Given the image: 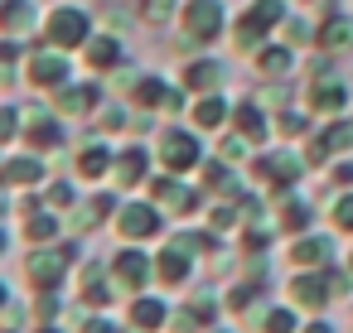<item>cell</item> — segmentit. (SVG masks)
<instances>
[{"label": "cell", "instance_id": "10", "mask_svg": "<svg viewBox=\"0 0 353 333\" xmlns=\"http://www.w3.org/2000/svg\"><path fill=\"white\" fill-rule=\"evenodd\" d=\"M25 83L34 87V92H59V87H68L73 83V54H63V49H49L44 44V34L34 30V54L25 58Z\"/></svg>", "mask_w": 353, "mask_h": 333}, {"label": "cell", "instance_id": "35", "mask_svg": "<svg viewBox=\"0 0 353 333\" xmlns=\"http://www.w3.org/2000/svg\"><path fill=\"white\" fill-rule=\"evenodd\" d=\"M131 116H136V107L131 102H102V111L92 116V131L97 136H121V131H131Z\"/></svg>", "mask_w": 353, "mask_h": 333}, {"label": "cell", "instance_id": "20", "mask_svg": "<svg viewBox=\"0 0 353 333\" xmlns=\"http://www.w3.org/2000/svg\"><path fill=\"white\" fill-rule=\"evenodd\" d=\"M285 261H290L295 270H324V266H334V261H339V232H334V237H329V232H305V237H290Z\"/></svg>", "mask_w": 353, "mask_h": 333}, {"label": "cell", "instance_id": "17", "mask_svg": "<svg viewBox=\"0 0 353 333\" xmlns=\"http://www.w3.org/2000/svg\"><path fill=\"white\" fill-rule=\"evenodd\" d=\"M20 145H30V150H39V155H59V150L68 145V126H63V116H59L54 107L25 111V136H20Z\"/></svg>", "mask_w": 353, "mask_h": 333}, {"label": "cell", "instance_id": "22", "mask_svg": "<svg viewBox=\"0 0 353 333\" xmlns=\"http://www.w3.org/2000/svg\"><path fill=\"white\" fill-rule=\"evenodd\" d=\"M199 256L194 251H184V246H174L170 237L165 241H155V270H160V290H184L194 275H199Z\"/></svg>", "mask_w": 353, "mask_h": 333}, {"label": "cell", "instance_id": "14", "mask_svg": "<svg viewBox=\"0 0 353 333\" xmlns=\"http://www.w3.org/2000/svg\"><path fill=\"white\" fill-rule=\"evenodd\" d=\"M117 208H121V189H117V193H112V189H92V193H83L78 208L68 213V227H73L78 237H92L97 227H112V222H117Z\"/></svg>", "mask_w": 353, "mask_h": 333}, {"label": "cell", "instance_id": "33", "mask_svg": "<svg viewBox=\"0 0 353 333\" xmlns=\"http://www.w3.org/2000/svg\"><path fill=\"white\" fill-rule=\"evenodd\" d=\"M39 30V10H34V0H0V34H30Z\"/></svg>", "mask_w": 353, "mask_h": 333}, {"label": "cell", "instance_id": "36", "mask_svg": "<svg viewBox=\"0 0 353 333\" xmlns=\"http://www.w3.org/2000/svg\"><path fill=\"white\" fill-rule=\"evenodd\" d=\"M68 309V290H39L30 299V323H63Z\"/></svg>", "mask_w": 353, "mask_h": 333}, {"label": "cell", "instance_id": "5", "mask_svg": "<svg viewBox=\"0 0 353 333\" xmlns=\"http://www.w3.org/2000/svg\"><path fill=\"white\" fill-rule=\"evenodd\" d=\"M112 232H117L121 241H145V246H150V241H165V237H170V213H165L155 198H121Z\"/></svg>", "mask_w": 353, "mask_h": 333}, {"label": "cell", "instance_id": "9", "mask_svg": "<svg viewBox=\"0 0 353 333\" xmlns=\"http://www.w3.org/2000/svg\"><path fill=\"white\" fill-rule=\"evenodd\" d=\"M126 102H131L136 111H155V116H189V102H194V97H189L179 83L160 78V73H141L136 87L126 92Z\"/></svg>", "mask_w": 353, "mask_h": 333}, {"label": "cell", "instance_id": "41", "mask_svg": "<svg viewBox=\"0 0 353 333\" xmlns=\"http://www.w3.org/2000/svg\"><path fill=\"white\" fill-rule=\"evenodd\" d=\"M78 333H131V323L102 309V314H83L78 319Z\"/></svg>", "mask_w": 353, "mask_h": 333}, {"label": "cell", "instance_id": "16", "mask_svg": "<svg viewBox=\"0 0 353 333\" xmlns=\"http://www.w3.org/2000/svg\"><path fill=\"white\" fill-rule=\"evenodd\" d=\"M102 102H107V87H102V83H68V87H59V92L49 97V107H54L63 121H92V116L102 111Z\"/></svg>", "mask_w": 353, "mask_h": 333}, {"label": "cell", "instance_id": "26", "mask_svg": "<svg viewBox=\"0 0 353 333\" xmlns=\"http://www.w3.org/2000/svg\"><path fill=\"white\" fill-rule=\"evenodd\" d=\"M223 78H228L223 58H208V54H199V58H189V63L179 68V87H184L189 97H203V92H223Z\"/></svg>", "mask_w": 353, "mask_h": 333}, {"label": "cell", "instance_id": "3", "mask_svg": "<svg viewBox=\"0 0 353 333\" xmlns=\"http://www.w3.org/2000/svg\"><path fill=\"white\" fill-rule=\"evenodd\" d=\"M20 275H25L30 294H39V290H68V280L78 275V261H73V251L63 241H49V246H30Z\"/></svg>", "mask_w": 353, "mask_h": 333}, {"label": "cell", "instance_id": "45", "mask_svg": "<svg viewBox=\"0 0 353 333\" xmlns=\"http://www.w3.org/2000/svg\"><path fill=\"white\" fill-rule=\"evenodd\" d=\"M300 333H339V323H334V319H324V314H310V319L300 323Z\"/></svg>", "mask_w": 353, "mask_h": 333}, {"label": "cell", "instance_id": "7", "mask_svg": "<svg viewBox=\"0 0 353 333\" xmlns=\"http://www.w3.org/2000/svg\"><path fill=\"white\" fill-rule=\"evenodd\" d=\"M39 34H44L49 49L83 54L88 39L97 34V30H92V10H88V6H54V10L44 15V25H39Z\"/></svg>", "mask_w": 353, "mask_h": 333}, {"label": "cell", "instance_id": "49", "mask_svg": "<svg viewBox=\"0 0 353 333\" xmlns=\"http://www.w3.org/2000/svg\"><path fill=\"white\" fill-rule=\"evenodd\" d=\"M0 333H20V328H10V323H6V328H0Z\"/></svg>", "mask_w": 353, "mask_h": 333}, {"label": "cell", "instance_id": "30", "mask_svg": "<svg viewBox=\"0 0 353 333\" xmlns=\"http://www.w3.org/2000/svg\"><path fill=\"white\" fill-rule=\"evenodd\" d=\"M252 68H256L261 78H271V83H285V78L295 73V49H290L285 39H266V44L252 54Z\"/></svg>", "mask_w": 353, "mask_h": 333}, {"label": "cell", "instance_id": "44", "mask_svg": "<svg viewBox=\"0 0 353 333\" xmlns=\"http://www.w3.org/2000/svg\"><path fill=\"white\" fill-rule=\"evenodd\" d=\"M6 323H10V328H25V299H20L15 290L6 294Z\"/></svg>", "mask_w": 353, "mask_h": 333}, {"label": "cell", "instance_id": "34", "mask_svg": "<svg viewBox=\"0 0 353 333\" xmlns=\"http://www.w3.org/2000/svg\"><path fill=\"white\" fill-rule=\"evenodd\" d=\"M310 121H319L310 107H281V111H276V136H281V140H310V136H314Z\"/></svg>", "mask_w": 353, "mask_h": 333}, {"label": "cell", "instance_id": "4", "mask_svg": "<svg viewBox=\"0 0 353 333\" xmlns=\"http://www.w3.org/2000/svg\"><path fill=\"white\" fill-rule=\"evenodd\" d=\"M285 20H290V6H285V0H252V6L232 20V49L256 54L271 34H281Z\"/></svg>", "mask_w": 353, "mask_h": 333}, {"label": "cell", "instance_id": "27", "mask_svg": "<svg viewBox=\"0 0 353 333\" xmlns=\"http://www.w3.org/2000/svg\"><path fill=\"white\" fill-rule=\"evenodd\" d=\"M228 121H232V102H228V92H203V97L189 102V126H199L203 136L228 131Z\"/></svg>", "mask_w": 353, "mask_h": 333}, {"label": "cell", "instance_id": "24", "mask_svg": "<svg viewBox=\"0 0 353 333\" xmlns=\"http://www.w3.org/2000/svg\"><path fill=\"white\" fill-rule=\"evenodd\" d=\"M271 203H276V232H281V237H305V232H314V217H319L314 198H305L300 189H290V193H276Z\"/></svg>", "mask_w": 353, "mask_h": 333}, {"label": "cell", "instance_id": "47", "mask_svg": "<svg viewBox=\"0 0 353 333\" xmlns=\"http://www.w3.org/2000/svg\"><path fill=\"white\" fill-rule=\"evenodd\" d=\"M208 333H247V328H232V323H218V328H208Z\"/></svg>", "mask_w": 353, "mask_h": 333}, {"label": "cell", "instance_id": "32", "mask_svg": "<svg viewBox=\"0 0 353 333\" xmlns=\"http://www.w3.org/2000/svg\"><path fill=\"white\" fill-rule=\"evenodd\" d=\"M314 49H319V54H343V49H353V20H348L343 10H329V15L319 20Z\"/></svg>", "mask_w": 353, "mask_h": 333}, {"label": "cell", "instance_id": "23", "mask_svg": "<svg viewBox=\"0 0 353 333\" xmlns=\"http://www.w3.org/2000/svg\"><path fill=\"white\" fill-rule=\"evenodd\" d=\"M232 131H242L256 150L271 145V131H276V111L261 102V97H237L232 102Z\"/></svg>", "mask_w": 353, "mask_h": 333}, {"label": "cell", "instance_id": "31", "mask_svg": "<svg viewBox=\"0 0 353 333\" xmlns=\"http://www.w3.org/2000/svg\"><path fill=\"white\" fill-rule=\"evenodd\" d=\"M305 319H310V314H300L290 299H285V304H271V299H266V304L252 314V328H256V333H300Z\"/></svg>", "mask_w": 353, "mask_h": 333}, {"label": "cell", "instance_id": "1", "mask_svg": "<svg viewBox=\"0 0 353 333\" xmlns=\"http://www.w3.org/2000/svg\"><path fill=\"white\" fill-rule=\"evenodd\" d=\"M305 174H310L305 150H290V145H261V150H252V160H247V179H252L256 189H266L271 198L300 189Z\"/></svg>", "mask_w": 353, "mask_h": 333}, {"label": "cell", "instance_id": "42", "mask_svg": "<svg viewBox=\"0 0 353 333\" xmlns=\"http://www.w3.org/2000/svg\"><path fill=\"white\" fill-rule=\"evenodd\" d=\"M20 136H25V111L15 102H6L0 107V145H15Z\"/></svg>", "mask_w": 353, "mask_h": 333}, {"label": "cell", "instance_id": "18", "mask_svg": "<svg viewBox=\"0 0 353 333\" xmlns=\"http://www.w3.org/2000/svg\"><path fill=\"white\" fill-rule=\"evenodd\" d=\"M112 169H117V145L107 140V136H88L78 150H73V179H83V184H102V179H112Z\"/></svg>", "mask_w": 353, "mask_h": 333}, {"label": "cell", "instance_id": "29", "mask_svg": "<svg viewBox=\"0 0 353 333\" xmlns=\"http://www.w3.org/2000/svg\"><path fill=\"white\" fill-rule=\"evenodd\" d=\"M63 217H68V213H59V208H34V213H25L15 227H20V237H25L30 246H49V241H63Z\"/></svg>", "mask_w": 353, "mask_h": 333}, {"label": "cell", "instance_id": "46", "mask_svg": "<svg viewBox=\"0 0 353 333\" xmlns=\"http://www.w3.org/2000/svg\"><path fill=\"white\" fill-rule=\"evenodd\" d=\"M30 333H78V328H68V323H30Z\"/></svg>", "mask_w": 353, "mask_h": 333}, {"label": "cell", "instance_id": "8", "mask_svg": "<svg viewBox=\"0 0 353 333\" xmlns=\"http://www.w3.org/2000/svg\"><path fill=\"white\" fill-rule=\"evenodd\" d=\"M179 34H184V49H208L228 34V6L223 0H184L179 10Z\"/></svg>", "mask_w": 353, "mask_h": 333}, {"label": "cell", "instance_id": "15", "mask_svg": "<svg viewBox=\"0 0 353 333\" xmlns=\"http://www.w3.org/2000/svg\"><path fill=\"white\" fill-rule=\"evenodd\" d=\"M285 299H290L300 314H329V304H339L324 270H295V275L285 280Z\"/></svg>", "mask_w": 353, "mask_h": 333}, {"label": "cell", "instance_id": "39", "mask_svg": "<svg viewBox=\"0 0 353 333\" xmlns=\"http://www.w3.org/2000/svg\"><path fill=\"white\" fill-rule=\"evenodd\" d=\"M281 39H285L290 49H314V39H319V25H310L305 15H290V20L281 25Z\"/></svg>", "mask_w": 353, "mask_h": 333}, {"label": "cell", "instance_id": "11", "mask_svg": "<svg viewBox=\"0 0 353 333\" xmlns=\"http://www.w3.org/2000/svg\"><path fill=\"white\" fill-rule=\"evenodd\" d=\"M155 169H160L155 145H145V140H136V136H131L126 145H117V169H112V179H117V189H121V193L145 189Z\"/></svg>", "mask_w": 353, "mask_h": 333}, {"label": "cell", "instance_id": "12", "mask_svg": "<svg viewBox=\"0 0 353 333\" xmlns=\"http://www.w3.org/2000/svg\"><path fill=\"white\" fill-rule=\"evenodd\" d=\"M228 314V304L213 294V290H194L184 304H174V319H170V333H208L218 328Z\"/></svg>", "mask_w": 353, "mask_h": 333}, {"label": "cell", "instance_id": "2", "mask_svg": "<svg viewBox=\"0 0 353 333\" xmlns=\"http://www.w3.org/2000/svg\"><path fill=\"white\" fill-rule=\"evenodd\" d=\"M208 155H213V150L203 145V131H199V126L170 121V126H160V136H155V160H160V169L179 174V179H194Z\"/></svg>", "mask_w": 353, "mask_h": 333}, {"label": "cell", "instance_id": "38", "mask_svg": "<svg viewBox=\"0 0 353 333\" xmlns=\"http://www.w3.org/2000/svg\"><path fill=\"white\" fill-rule=\"evenodd\" d=\"M78 184H83V179H49V184H44V203H49V208H59V213H73V208H78V198H83V193H78Z\"/></svg>", "mask_w": 353, "mask_h": 333}, {"label": "cell", "instance_id": "25", "mask_svg": "<svg viewBox=\"0 0 353 333\" xmlns=\"http://www.w3.org/2000/svg\"><path fill=\"white\" fill-rule=\"evenodd\" d=\"M126 63H131V58H126V39H121V34H92L88 49H83V68L97 73V78H112V73L126 68Z\"/></svg>", "mask_w": 353, "mask_h": 333}, {"label": "cell", "instance_id": "43", "mask_svg": "<svg viewBox=\"0 0 353 333\" xmlns=\"http://www.w3.org/2000/svg\"><path fill=\"white\" fill-rule=\"evenodd\" d=\"M324 179H329V189L348 193V189H353V155H339V160L324 169Z\"/></svg>", "mask_w": 353, "mask_h": 333}, {"label": "cell", "instance_id": "48", "mask_svg": "<svg viewBox=\"0 0 353 333\" xmlns=\"http://www.w3.org/2000/svg\"><path fill=\"white\" fill-rule=\"evenodd\" d=\"M343 261H348V270H353V246H348V256H343Z\"/></svg>", "mask_w": 353, "mask_h": 333}, {"label": "cell", "instance_id": "6", "mask_svg": "<svg viewBox=\"0 0 353 333\" xmlns=\"http://www.w3.org/2000/svg\"><path fill=\"white\" fill-rule=\"evenodd\" d=\"M107 266H112V280L121 285V294H126V299H131V294H145V290H155V285H160L155 251H150L145 241H121V246L107 256Z\"/></svg>", "mask_w": 353, "mask_h": 333}, {"label": "cell", "instance_id": "28", "mask_svg": "<svg viewBox=\"0 0 353 333\" xmlns=\"http://www.w3.org/2000/svg\"><path fill=\"white\" fill-rule=\"evenodd\" d=\"M194 179H199L213 198H242V193H247V189H242V179H237V164H228L223 155H208V160H203V169H199Z\"/></svg>", "mask_w": 353, "mask_h": 333}, {"label": "cell", "instance_id": "21", "mask_svg": "<svg viewBox=\"0 0 353 333\" xmlns=\"http://www.w3.org/2000/svg\"><path fill=\"white\" fill-rule=\"evenodd\" d=\"M300 102L319 116V121H329V116H343L348 111V83L339 78V73H324V78H310L305 83V92H300Z\"/></svg>", "mask_w": 353, "mask_h": 333}, {"label": "cell", "instance_id": "19", "mask_svg": "<svg viewBox=\"0 0 353 333\" xmlns=\"http://www.w3.org/2000/svg\"><path fill=\"white\" fill-rule=\"evenodd\" d=\"M131 333H170V319H174V304L160 294V290H145V294H131L126 299V314Z\"/></svg>", "mask_w": 353, "mask_h": 333}, {"label": "cell", "instance_id": "40", "mask_svg": "<svg viewBox=\"0 0 353 333\" xmlns=\"http://www.w3.org/2000/svg\"><path fill=\"white\" fill-rule=\"evenodd\" d=\"M329 227H334L339 237H353V189L329 203Z\"/></svg>", "mask_w": 353, "mask_h": 333}, {"label": "cell", "instance_id": "37", "mask_svg": "<svg viewBox=\"0 0 353 333\" xmlns=\"http://www.w3.org/2000/svg\"><path fill=\"white\" fill-rule=\"evenodd\" d=\"M179 10H184V0H136V20L141 25H170V20H179Z\"/></svg>", "mask_w": 353, "mask_h": 333}, {"label": "cell", "instance_id": "13", "mask_svg": "<svg viewBox=\"0 0 353 333\" xmlns=\"http://www.w3.org/2000/svg\"><path fill=\"white\" fill-rule=\"evenodd\" d=\"M0 184H6V193H25V189H44L49 184V155L39 150H10L6 164H0Z\"/></svg>", "mask_w": 353, "mask_h": 333}]
</instances>
